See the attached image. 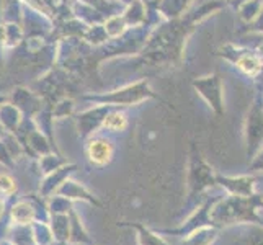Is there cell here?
<instances>
[{"mask_svg":"<svg viewBox=\"0 0 263 245\" xmlns=\"http://www.w3.org/2000/svg\"><path fill=\"white\" fill-rule=\"evenodd\" d=\"M69 242H76V243H90L92 242L88 232L84 228L82 221H80L79 214L74 210L70 211V240Z\"/></svg>","mask_w":263,"mask_h":245,"instance_id":"cell-12","label":"cell"},{"mask_svg":"<svg viewBox=\"0 0 263 245\" xmlns=\"http://www.w3.org/2000/svg\"><path fill=\"white\" fill-rule=\"evenodd\" d=\"M263 210V196H234L217 198L211 206V221L213 225L219 231L229 229L234 225L257 224L263 225L260 211Z\"/></svg>","mask_w":263,"mask_h":245,"instance_id":"cell-1","label":"cell"},{"mask_svg":"<svg viewBox=\"0 0 263 245\" xmlns=\"http://www.w3.org/2000/svg\"><path fill=\"white\" fill-rule=\"evenodd\" d=\"M33 237L36 245H49L54 242V234L51 231V225L44 222L33 224Z\"/></svg>","mask_w":263,"mask_h":245,"instance_id":"cell-14","label":"cell"},{"mask_svg":"<svg viewBox=\"0 0 263 245\" xmlns=\"http://www.w3.org/2000/svg\"><path fill=\"white\" fill-rule=\"evenodd\" d=\"M214 177L210 172V168H206L203 165H193L192 172L188 177V196L190 199H195L201 196L208 188L213 186Z\"/></svg>","mask_w":263,"mask_h":245,"instance_id":"cell-3","label":"cell"},{"mask_svg":"<svg viewBox=\"0 0 263 245\" xmlns=\"http://www.w3.org/2000/svg\"><path fill=\"white\" fill-rule=\"evenodd\" d=\"M237 66H239L240 70H243L249 76H257L260 72V69H261L260 61L255 56H242L237 61Z\"/></svg>","mask_w":263,"mask_h":245,"instance_id":"cell-15","label":"cell"},{"mask_svg":"<svg viewBox=\"0 0 263 245\" xmlns=\"http://www.w3.org/2000/svg\"><path fill=\"white\" fill-rule=\"evenodd\" d=\"M61 193L67 199H84V201H88L90 204H93V206H98V208L102 206V203H100L97 198H93L84 186L74 183V181H66V185H64V188L61 190Z\"/></svg>","mask_w":263,"mask_h":245,"instance_id":"cell-11","label":"cell"},{"mask_svg":"<svg viewBox=\"0 0 263 245\" xmlns=\"http://www.w3.org/2000/svg\"><path fill=\"white\" fill-rule=\"evenodd\" d=\"M51 231L54 240L69 242L70 240V213H51Z\"/></svg>","mask_w":263,"mask_h":245,"instance_id":"cell-7","label":"cell"},{"mask_svg":"<svg viewBox=\"0 0 263 245\" xmlns=\"http://www.w3.org/2000/svg\"><path fill=\"white\" fill-rule=\"evenodd\" d=\"M2 214H4V201L0 199V216H2Z\"/></svg>","mask_w":263,"mask_h":245,"instance_id":"cell-17","label":"cell"},{"mask_svg":"<svg viewBox=\"0 0 263 245\" xmlns=\"http://www.w3.org/2000/svg\"><path fill=\"white\" fill-rule=\"evenodd\" d=\"M232 245H263V225H257V224L242 225L239 239Z\"/></svg>","mask_w":263,"mask_h":245,"instance_id":"cell-10","label":"cell"},{"mask_svg":"<svg viewBox=\"0 0 263 245\" xmlns=\"http://www.w3.org/2000/svg\"><path fill=\"white\" fill-rule=\"evenodd\" d=\"M102 126L106 128L108 131H113V133H120V131H124L128 128V118H126L123 113H110L105 116V120L102 121Z\"/></svg>","mask_w":263,"mask_h":245,"instance_id":"cell-13","label":"cell"},{"mask_svg":"<svg viewBox=\"0 0 263 245\" xmlns=\"http://www.w3.org/2000/svg\"><path fill=\"white\" fill-rule=\"evenodd\" d=\"M217 183L234 196L255 195V180L250 177H217Z\"/></svg>","mask_w":263,"mask_h":245,"instance_id":"cell-4","label":"cell"},{"mask_svg":"<svg viewBox=\"0 0 263 245\" xmlns=\"http://www.w3.org/2000/svg\"><path fill=\"white\" fill-rule=\"evenodd\" d=\"M216 199L217 198L206 199L204 203L198 204L196 210H193V213L190 214L186 219L178 225V228H174V229H159V232L162 235H174V237L183 239V237H186V235H190V234L198 231V229L206 228V225H213V221H211V206L214 204Z\"/></svg>","mask_w":263,"mask_h":245,"instance_id":"cell-2","label":"cell"},{"mask_svg":"<svg viewBox=\"0 0 263 245\" xmlns=\"http://www.w3.org/2000/svg\"><path fill=\"white\" fill-rule=\"evenodd\" d=\"M15 180L7 175V174H0V193L2 195H12L15 192Z\"/></svg>","mask_w":263,"mask_h":245,"instance_id":"cell-16","label":"cell"},{"mask_svg":"<svg viewBox=\"0 0 263 245\" xmlns=\"http://www.w3.org/2000/svg\"><path fill=\"white\" fill-rule=\"evenodd\" d=\"M113 152L115 149L111 146V142L102 138L92 139L87 144V157L93 165L98 167H103L106 163H110L113 159Z\"/></svg>","mask_w":263,"mask_h":245,"instance_id":"cell-5","label":"cell"},{"mask_svg":"<svg viewBox=\"0 0 263 245\" xmlns=\"http://www.w3.org/2000/svg\"><path fill=\"white\" fill-rule=\"evenodd\" d=\"M10 216H12V221L16 225H31L36 222V210L26 201H20L13 204Z\"/></svg>","mask_w":263,"mask_h":245,"instance_id":"cell-9","label":"cell"},{"mask_svg":"<svg viewBox=\"0 0 263 245\" xmlns=\"http://www.w3.org/2000/svg\"><path fill=\"white\" fill-rule=\"evenodd\" d=\"M217 237H219V229L214 225H206L183 237L180 245H214Z\"/></svg>","mask_w":263,"mask_h":245,"instance_id":"cell-8","label":"cell"},{"mask_svg":"<svg viewBox=\"0 0 263 245\" xmlns=\"http://www.w3.org/2000/svg\"><path fill=\"white\" fill-rule=\"evenodd\" d=\"M121 225L131 228L136 234L138 245H170L159 231H152L141 222H121Z\"/></svg>","mask_w":263,"mask_h":245,"instance_id":"cell-6","label":"cell"}]
</instances>
